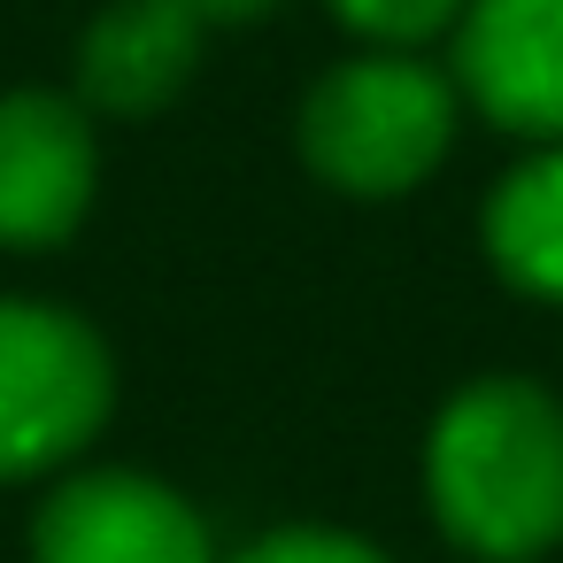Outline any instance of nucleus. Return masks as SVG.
<instances>
[{"instance_id": "nucleus-1", "label": "nucleus", "mask_w": 563, "mask_h": 563, "mask_svg": "<svg viewBox=\"0 0 563 563\" xmlns=\"http://www.w3.org/2000/svg\"><path fill=\"white\" fill-rule=\"evenodd\" d=\"M432 517L486 563H532L563 540V401L532 378L463 386L424 440Z\"/></svg>"}, {"instance_id": "nucleus-2", "label": "nucleus", "mask_w": 563, "mask_h": 563, "mask_svg": "<svg viewBox=\"0 0 563 563\" xmlns=\"http://www.w3.org/2000/svg\"><path fill=\"white\" fill-rule=\"evenodd\" d=\"M455 78L432 63L378 47L324 70L301 101V163L355 201H394L424 186L455 147Z\"/></svg>"}, {"instance_id": "nucleus-3", "label": "nucleus", "mask_w": 563, "mask_h": 563, "mask_svg": "<svg viewBox=\"0 0 563 563\" xmlns=\"http://www.w3.org/2000/svg\"><path fill=\"white\" fill-rule=\"evenodd\" d=\"M117 371L93 324L47 301H0V478L78 455L109 417Z\"/></svg>"}, {"instance_id": "nucleus-4", "label": "nucleus", "mask_w": 563, "mask_h": 563, "mask_svg": "<svg viewBox=\"0 0 563 563\" xmlns=\"http://www.w3.org/2000/svg\"><path fill=\"white\" fill-rule=\"evenodd\" d=\"M455 93L532 147H563V0H463Z\"/></svg>"}, {"instance_id": "nucleus-5", "label": "nucleus", "mask_w": 563, "mask_h": 563, "mask_svg": "<svg viewBox=\"0 0 563 563\" xmlns=\"http://www.w3.org/2000/svg\"><path fill=\"white\" fill-rule=\"evenodd\" d=\"M32 563H217L209 525L140 471H86L55 486L32 525Z\"/></svg>"}, {"instance_id": "nucleus-6", "label": "nucleus", "mask_w": 563, "mask_h": 563, "mask_svg": "<svg viewBox=\"0 0 563 563\" xmlns=\"http://www.w3.org/2000/svg\"><path fill=\"white\" fill-rule=\"evenodd\" d=\"M93 209V117L63 93L0 101V247H63Z\"/></svg>"}, {"instance_id": "nucleus-7", "label": "nucleus", "mask_w": 563, "mask_h": 563, "mask_svg": "<svg viewBox=\"0 0 563 563\" xmlns=\"http://www.w3.org/2000/svg\"><path fill=\"white\" fill-rule=\"evenodd\" d=\"M201 63V24L170 0H117L78 40V109L86 117H155L186 93Z\"/></svg>"}, {"instance_id": "nucleus-8", "label": "nucleus", "mask_w": 563, "mask_h": 563, "mask_svg": "<svg viewBox=\"0 0 563 563\" xmlns=\"http://www.w3.org/2000/svg\"><path fill=\"white\" fill-rule=\"evenodd\" d=\"M486 263L532 301H563V147H532L486 194Z\"/></svg>"}, {"instance_id": "nucleus-9", "label": "nucleus", "mask_w": 563, "mask_h": 563, "mask_svg": "<svg viewBox=\"0 0 563 563\" xmlns=\"http://www.w3.org/2000/svg\"><path fill=\"white\" fill-rule=\"evenodd\" d=\"M332 16H340L355 40H371V47H401V55H409V47L455 32L463 0H332Z\"/></svg>"}, {"instance_id": "nucleus-10", "label": "nucleus", "mask_w": 563, "mask_h": 563, "mask_svg": "<svg viewBox=\"0 0 563 563\" xmlns=\"http://www.w3.org/2000/svg\"><path fill=\"white\" fill-rule=\"evenodd\" d=\"M232 563H386L371 540L355 532H317V525H294V532H271L255 548H240Z\"/></svg>"}, {"instance_id": "nucleus-11", "label": "nucleus", "mask_w": 563, "mask_h": 563, "mask_svg": "<svg viewBox=\"0 0 563 563\" xmlns=\"http://www.w3.org/2000/svg\"><path fill=\"white\" fill-rule=\"evenodd\" d=\"M170 9H186L194 24H247V16L278 9V0H170Z\"/></svg>"}]
</instances>
